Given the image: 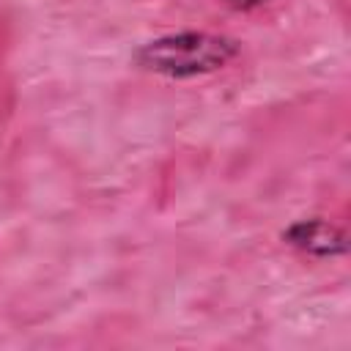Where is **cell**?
<instances>
[{
  "label": "cell",
  "instance_id": "3",
  "mask_svg": "<svg viewBox=\"0 0 351 351\" xmlns=\"http://www.w3.org/2000/svg\"><path fill=\"white\" fill-rule=\"evenodd\" d=\"M233 8H255V5H261L263 0H228Z\"/></svg>",
  "mask_w": 351,
  "mask_h": 351
},
{
  "label": "cell",
  "instance_id": "2",
  "mask_svg": "<svg viewBox=\"0 0 351 351\" xmlns=\"http://www.w3.org/2000/svg\"><path fill=\"white\" fill-rule=\"evenodd\" d=\"M285 241L302 252L318 258H335L346 252V233L324 219H302L285 230Z\"/></svg>",
  "mask_w": 351,
  "mask_h": 351
},
{
  "label": "cell",
  "instance_id": "1",
  "mask_svg": "<svg viewBox=\"0 0 351 351\" xmlns=\"http://www.w3.org/2000/svg\"><path fill=\"white\" fill-rule=\"evenodd\" d=\"M239 52L236 41L217 33H173L148 41L137 52V63L148 71L186 80L197 74H208L222 69L233 55Z\"/></svg>",
  "mask_w": 351,
  "mask_h": 351
}]
</instances>
